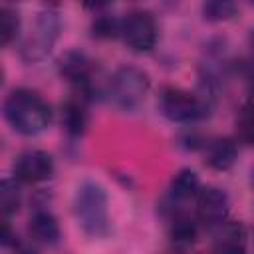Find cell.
Masks as SVG:
<instances>
[{
    "mask_svg": "<svg viewBox=\"0 0 254 254\" xmlns=\"http://www.w3.org/2000/svg\"><path fill=\"white\" fill-rule=\"evenodd\" d=\"M151 87V77L137 65H119L105 85L107 99L121 111H133L141 105Z\"/></svg>",
    "mask_w": 254,
    "mask_h": 254,
    "instance_id": "3957f363",
    "label": "cell"
},
{
    "mask_svg": "<svg viewBox=\"0 0 254 254\" xmlns=\"http://www.w3.org/2000/svg\"><path fill=\"white\" fill-rule=\"evenodd\" d=\"M28 230L36 242L46 244V246H54L62 238L58 218L54 216V212L50 208H44V206L34 208V212L30 214V220H28Z\"/></svg>",
    "mask_w": 254,
    "mask_h": 254,
    "instance_id": "8fae6325",
    "label": "cell"
},
{
    "mask_svg": "<svg viewBox=\"0 0 254 254\" xmlns=\"http://www.w3.org/2000/svg\"><path fill=\"white\" fill-rule=\"evenodd\" d=\"M230 212V198L220 187H202L196 194V214L206 226H220Z\"/></svg>",
    "mask_w": 254,
    "mask_h": 254,
    "instance_id": "9c48e42d",
    "label": "cell"
},
{
    "mask_svg": "<svg viewBox=\"0 0 254 254\" xmlns=\"http://www.w3.org/2000/svg\"><path fill=\"white\" fill-rule=\"evenodd\" d=\"M169 236L177 246H190L198 238V224L185 212H175L169 224Z\"/></svg>",
    "mask_w": 254,
    "mask_h": 254,
    "instance_id": "9a60e30c",
    "label": "cell"
},
{
    "mask_svg": "<svg viewBox=\"0 0 254 254\" xmlns=\"http://www.w3.org/2000/svg\"><path fill=\"white\" fill-rule=\"evenodd\" d=\"M12 169H14L16 181H22L28 185H38V183H46L54 177L56 165L48 151L26 149L16 157Z\"/></svg>",
    "mask_w": 254,
    "mask_h": 254,
    "instance_id": "ba28073f",
    "label": "cell"
},
{
    "mask_svg": "<svg viewBox=\"0 0 254 254\" xmlns=\"http://www.w3.org/2000/svg\"><path fill=\"white\" fill-rule=\"evenodd\" d=\"M200 179L198 175L185 167V169H179L173 179H171V185H169V200L171 202H181V200H187V198H192L200 192Z\"/></svg>",
    "mask_w": 254,
    "mask_h": 254,
    "instance_id": "5bb4252c",
    "label": "cell"
},
{
    "mask_svg": "<svg viewBox=\"0 0 254 254\" xmlns=\"http://www.w3.org/2000/svg\"><path fill=\"white\" fill-rule=\"evenodd\" d=\"M20 32V14L16 8L4 4L0 8V38L2 46H10Z\"/></svg>",
    "mask_w": 254,
    "mask_h": 254,
    "instance_id": "d6986e66",
    "label": "cell"
},
{
    "mask_svg": "<svg viewBox=\"0 0 254 254\" xmlns=\"http://www.w3.org/2000/svg\"><path fill=\"white\" fill-rule=\"evenodd\" d=\"M71 210L77 226L89 238H105L111 232L109 202L105 189L95 181L77 185L71 200Z\"/></svg>",
    "mask_w": 254,
    "mask_h": 254,
    "instance_id": "7a4b0ae2",
    "label": "cell"
},
{
    "mask_svg": "<svg viewBox=\"0 0 254 254\" xmlns=\"http://www.w3.org/2000/svg\"><path fill=\"white\" fill-rule=\"evenodd\" d=\"M238 159L236 141L230 137H214L204 143V163L214 171H228Z\"/></svg>",
    "mask_w": 254,
    "mask_h": 254,
    "instance_id": "7c38bea8",
    "label": "cell"
},
{
    "mask_svg": "<svg viewBox=\"0 0 254 254\" xmlns=\"http://www.w3.org/2000/svg\"><path fill=\"white\" fill-rule=\"evenodd\" d=\"M248 232L238 220H226L214 230L212 254H246Z\"/></svg>",
    "mask_w": 254,
    "mask_h": 254,
    "instance_id": "30bf717a",
    "label": "cell"
},
{
    "mask_svg": "<svg viewBox=\"0 0 254 254\" xmlns=\"http://www.w3.org/2000/svg\"><path fill=\"white\" fill-rule=\"evenodd\" d=\"M159 111L173 123H194L210 115V103L183 87H165L159 95Z\"/></svg>",
    "mask_w": 254,
    "mask_h": 254,
    "instance_id": "5b68a950",
    "label": "cell"
},
{
    "mask_svg": "<svg viewBox=\"0 0 254 254\" xmlns=\"http://www.w3.org/2000/svg\"><path fill=\"white\" fill-rule=\"evenodd\" d=\"M60 32H62L60 12L50 6L40 10L36 14L30 34L26 36V40L20 46V58L26 64H36V62L46 60L52 54V50L60 38Z\"/></svg>",
    "mask_w": 254,
    "mask_h": 254,
    "instance_id": "277c9868",
    "label": "cell"
},
{
    "mask_svg": "<svg viewBox=\"0 0 254 254\" xmlns=\"http://www.w3.org/2000/svg\"><path fill=\"white\" fill-rule=\"evenodd\" d=\"M20 200H22V194H20L18 181L12 177H4L0 183V208H2L4 218L18 212Z\"/></svg>",
    "mask_w": 254,
    "mask_h": 254,
    "instance_id": "ac0fdd59",
    "label": "cell"
},
{
    "mask_svg": "<svg viewBox=\"0 0 254 254\" xmlns=\"http://www.w3.org/2000/svg\"><path fill=\"white\" fill-rule=\"evenodd\" d=\"M4 119L8 125L26 137H34L48 129L52 121V107L50 103L30 87H16L12 89L2 105Z\"/></svg>",
    "mask_w": 254,
    "mask_h": 254,
    "instance_id": "6da1fadb",
    "label": "cell"
},
{
    "mask_svg": "<svg viewBox=\"0 0 254 254\" xmlns=\"http://www.w3.org/2000/svg\"><path fill=\"white\" fill-rule=\"evenodd\" d=\"M121 40L133 52H151L157 44L159 30L155 16L145 8H133L121 18Z\"/></svg>",
    "mask_w": 254,
    "mask_h": 254,
    "instance_id": "8992f818",
    "label": "cell"
},
{
    "mask_svg": "<svg viewBox=\"0 0 254 254\" xmlns=\"http://www.w3.org/2000/svg\"><path fill=\"white\" fill-rule=\"evenodd\" d=\"M234 127H236L238 141L248 145V147H254V97L246 99L240 105Z\"/></svg>",
    "mask_w": 254,
    "mask_h": 254,
    "instance_id": "2e32d148",
    "label": "cell"
},
{
    "mask_svg": "<svg viewBox=\"0 0 254 254\" xmlns=\"http://www.w3.org/2000/svg\"><path fill=\"white\" fill-rule=\"evenodd\" d=\"M248 44H250V48H252V52H254V28L250 30V36H248Z\"/></svg>",
    "mask_w": 254,
    "mask_h": 254,
    "instance_id": "7402d4cb",
    "label": "cell"
},
{
    "mask_svg": "<svg viewBox=\"0 0 254 254\" xmlns=\"http://www.w3.org/2000/svg\"><path fill=\"white\" fill-rule=\"evenodd\" d=\"M252 187H254V169H252Z\"/></svg>",
    "mask_w": 254,
    "mask_h": 254,
    "instance_id": "603a6c76",
    "label": "cell"
},
{
    "mask_svg": "<svg viewBox=\"0 0 254 254\" xmlns=\"http://www.w3.org/2000/svg\"><path fill=\"white\" fill-rule=\"evenodd\" d=\"M248 87H250V93L254 97V64H250V67H248Z\"/></svg>",
    "mask_w": 254,
    "mask_h": 254,
    "instance_id": "44dd1931",
    "label": "cell"
},
{
    "mask_svg": "<svg viewBox=\"0 0 254 254\" xmlns=\"http://www.w3.org/2000/svg\"><path fill=\"white\" fill-rule=\"evenodd\" d=\"M58 71L64 79L77 87V95L85 101L93 93L91 77L95 71V62L83 50H67L58 58Z\"/></svg>",
    "mask_w": 254,
    "mask_h": 254,
    "instance_id": "52a82bcc",
    "label": "cell"
},
{
    "mask_svg": "<svg viewBox=\"0 0 254 254\" xmlns=\"http://www.w3.org/2000/svg\"><path fill=\"white\" fill-rule=\"evenodd\" d=\"M87 123H89V115H87V107H85V99L79 95H71L65 99V103L62 105V127L64 131L77 139L87 131Z\"/></svg>",
    "mask_w": 254,
    "mask_h": 254,
    "instance_id": "4fadbf2b",
    "label": "cell"
},
{
    "mask_svg": "<svg viewBox=\"0 0 254 254\" xmlns=\"http://www.w3.org/2000/svg\"><path fill=\"white\" fill-rule=\"evenodd\" d=\"M105 10V8H103ZM121 34V18H115L109 12H95L91 20V36L97 40H111Z\"/></svg>",
    "mask_w": 254,
    "mask_h": 254,
    "instance_id": "e0dca14e",
    "label": "cell"
},
{
    "mask_svg": "<svg viewBox=\"0 0 254 254\" xmlns=\"http://www.w3.org/2000/svg\"><path fill=\"white\" fill-rule=\"evenodd\" d=\"M238 12V6L228 0H208L202 4V18L206 22H226L232 20Z\"/></svg>",
    "mask_w": 254,
    "mask_h": 254,
    "instance_id": "ffe728a7",
    "label": "cell"
}]
</instances>
